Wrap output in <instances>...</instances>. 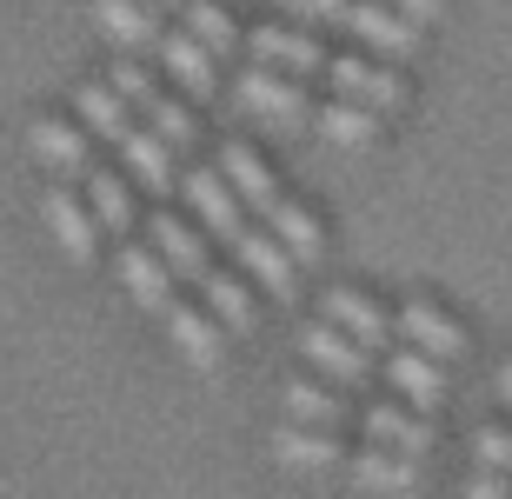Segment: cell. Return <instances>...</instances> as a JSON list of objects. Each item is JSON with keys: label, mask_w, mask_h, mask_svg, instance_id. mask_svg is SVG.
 Returning a JSON list of instances; mask_svg holds the SVG:
<instances>
[{"label": "cell", "mask_w": 512, "mask_h": 499, "mask_svg": "<svg viewBox=\"0 0 512 499\" xmlns=\"http://www.w3.org/2000/svg\"><path fill=\"white\" fill-rule=\"evenodd\" d=\"M167 333H173V346H180L193 366H213V360H220V333H213L207 313H193V307H180V300H167Z\"/></svg>", "instance_id": "obj_23"}, {"label": "cell", "mask_w": 512, "mask_h": 499, "mask_svg": "<svg viewBox=\"0 0 512 499\" xmlns=\"http://www.w3.org/2000/svg\"><path fill=\"white\" fill-rule=\"evenodd\" d=\"M80 120L94 127L100 140H127V127H133V114H127V100L114 94V87H80Z\"/></svg>", "instance_id": "obj_25"}, {"label": "cell", "mask_w": 512, "mask_h": 499, "mask_svg": "<svg viewBox=\"0 0 512 499\" xmlns=\"http://www.w3.org/2000/svg\"><path fill=\"white\" fill-rule=\"evenodd\" d=\"M160 60H167V74L180 80L193 100H213V87H220V80H213V54L193 34H160Z\"/></svg>", "instance_id": "obj_15"}, {"label": "cell", "mask_w": 512, "mask_h": 499, "mask_svg": "<svg viewBox=\"0 0 512 499\" xmlns=\"http://www.w3.org/2000/svg\"><path fill=\"white\" fill-rule=\"evenodd\" d=\"M180 193L193 200V213H200V227L213 233V240H240V227H247V213H240V193L227 187V173H187L180 180Z\"/></svg>", "instance_id": "obj_8"}, {"label": "cell", "mask_w": 512, "mask_h": 499, "mask_svg": "<svg viewBox=\"0 0 512 499\" xmlns=\"http://www.w3.org/2000/svg\"><path fill=\"white\" fill-rule=\"evenodd\" d=\"M286 413H293L300 426H340V420H346V400H333L326 386L293 380V386H286Z\"/></svg>", "instance_id": "obj_29"}, {"label": "cell", "mask_w": 512, "mask_h": 499, "mask_svg": "<svg viewBox=\"0 0 512 499\" xmlns=\"http://www.w3.org/2000/svg\"><path fill=\"white\" fill-rule=\"evenodd\" d=\"M386 386H393L399 400H413L419 413L446 400V373H439V360H433V353H419V346H406V353L386 360Z\"/></svg>", "instance_id": "obj_10"}, {"label": "cell", "mask_w": 512, "mask_h": 499, "mask_svg": "<svg viewBox=\"0 0 512 499\" xmlns=\"http://www.w3.org/2000/svg\"><path fill=\"white\" fill-rule=\"evenodd\" d=\"M140 114H147V127H153L160 140H167L173 154H180V147H193V114H187V107H173L167 94H153L147 107H140Z\"/></svg>", "instance_id": "obj_30"}, {"label": "cell", "mask_w": 512, "mask_h": 499, "mask_svg": "<svg viewBox=\"0 0 512 499\" xmlns=\"http://www.w3.org/2000/svg\"><path fill=\"white\" fill-rule=\"evenodd\" d=\"M240 107H247L253 120H266L273 134H300V127H313V107H306L300 80L280 74V67H247V74H240Z\"/></svg>", "instance_id": "obj_1"}, {"label": "cell", "mask_w": 512, "mask_h": 499, "mask_svg": "<svg viewBox=\"0 0 512 499\" xmlns=\"http://www.w3.org/2000/svg\"><path fill=\"white\" fill-rule=\"evenodd\" d=\"M266 227L280 233V247L293 253V260H300V267H313V260H320L326 253V233H320V220H313V213L300 207V200H273V213H266Z\"/></svg>", "instance_id": "obj_16"}, {"label": "cell", "mask_w": 512, "mask_h": 499, "mask_svg": "<svg viewBox=\"0 0 512 499\" xmlns=\"http://www.w3.org/2000/svg\"><path fill=\"white\" fill-rule=\"evenodd\" d=\"M180 14H187V34L207 47V54H233L240 47V27L227 20V7H213V0H180Z\"/></svg>", "instance_id": "obj_24"}, {"label": "cell", "mask_w": 512, "mask_h": 499, "mask_svg": "<svg viewBox=\"0 0 512 499\" xmlns=\"http://www.w3.org/2000/svg\"><path fill=\"white\" fill-rule=\"evenodd\" d=\"M386 7H399V14L419 20V27H426V20H446V0H386Z\"/></svg>", "instance_id": "obj_34"}, {"label": "cell", "mask_w": 512, "mask_h": 499, "mask_svg": "<svg viewBox=\"0 0 512 499\" xmlns=\"http://www.w3.org/2000/svg\"><path fill=\"white\" fill-rule=\"evenodd\" d=\"M366 433L380 446H393V453H413V460L433 446V426L419 420V413H406V406H373V413H366Z\"/></svg>", "instance_id": "obj_21"}, {"label": "cell", "mask_w": 512, "mask_h": 499, "mask_svg": "<svg viewBox=\"0 0 512 499\" xmlns=\"http://www.w3.org/2000/svg\"><path fill=\"white\" fill-rule=\"evenodd\" d=\"M233 253H240V267H247L253 280H260V287L273 293V300H280V307L293 300V267H300V260H293V253L280 247V233H273V227H266V233H260V227H240Z\"/></svg>", "instance_id": "obj_5"}, {"label": "cell", "mask_w": 512, "mask_h": 499, "mask_svg": "<svg viewBox=\"0 0 512 499\" xmlns=\"http://www.w3.org/2000/svg\"><path fill=\"white\" fill-rule=\"evenodd\" d=\"M220 173H227V187L240 193V207H253L260 220L273 213V200H280V180L266 173V160L253 154V147H240V140H233L227 154H220Z\"/></svg>", "instance_id": "obj_11"}, {"label": "cell", "mask_w": 512, "mask_h": 499, "mask_svg": "<svg viewBox=\"0 0 512 499\" xmlns=\"http://www.w3.org/2000/svg\"><path fill=\"white\" fill-rule=\"evenodd\" d=\"M27 147H34V160H47V167H60V173H87V134L67 127V120H34Z\"/></svg>", "instance_id": "obj_20"}, {"label": "cell", "mask_w": 512, "mask_h": 499, "mask_svg": "<svg viewBox=\"0 0 512 499\" xmlns=\"http://www.w3.org/2000/svg\"><path fill=\"white\" fill-rule=\"evenodd\" d=\"M320 134L333 140V147H366L373 140V107H360V100H333L320 114Z\"/></svg>", "instance_id": "obj_28"}, {"label": "cell", "mask_w": 512, "mask_h": 499, "mask_svg": "<svg viewBox=\"0 0 512 499\" xmlns=\"http://www.w3.org/2000/svg\"><path fill=\"white\" fill-rule=\"evenodd\" d=\"M153 14H180V0H147Z\"/></svg>", "instance_id": "obj_36"}, {"label": "cell", "mask_w": 512, "mask_h": 499, "mask_svg": "<svg viewBox=\"0 0 512 499\" xmlns=\"http://www.w3.org/2000/svg\"><path fill=\"white\" fill-rule=\"evenodd\" d=\"M273 453H280V460H293V466H326V460H340L346 446L333 440V426H320V433L280 426V433H273Z\"/></svg>", "instance_id": "obj_26"}, {"label": "cell", "mask_w": 512, "mask_h": 499, "mask_svg": "<svg viewBox=\"0 0 512 499\" xmlns=\"http://www.w3.org/2000/svg\"><path fill=\"white\" fill-rule=\"evenodd\" d=\"M280 7H286V14H300V20H313V27L346 14V0H280Z\"/></svg>", "instance_id": "obj_33"}, {"label": "cell", "mask_w": 512, "mask_h": 499, "mask_svg": "<svg viewBox=\"0 0 512 499\" xmlns=\"http://www.w3.org/2000/svg\"><path fill=\"white\" fill-rule=\"evenodd\" d=\"M153 247H160V260L173 267V280H200V273L213 267L207 260V240L187 227V220H173V213H153Z\"/></svg>", "instance_id": "obj_12"}, {"label": "cell", "mask_w": 512, "mask_h": 499, "mask_svg": "<svg viewBox=\"0 0 512 499\" xmlns=\"http://www.w3.org/2000/svg\"><path fill=\"white\" fill-rule=\"evenodd\" d=\"M333 27H346V34L360 40V47H373V54H419V20H406L399 7H386V0H346V14L333 20Z\"/></svg>", "instance_id": "obj_2"}, {"label": "cell", "mask_w": 512, "mask_h": 499, "mask_svg": "<svg viewBox=\"0 0 512 499\" xmlns=\"http://www.w3.org/2000/svg\"><path fill=\"white\" fill-rule=\"evenodd\" d=\"M353 480H360L366 493H413L419 466H413V453H393V446L380 453V440H373L366 453H353Z\"/></svg>", "instance_id": "obj_17"}, {"label": "cell", "mask_w": 512, "mask_h": 499, "mask_svg": "<svg viewBox=\"0 0 512 499\" xmlns=\"http://www.w3.org/2000/svg\"><path fill=\"white\" fill-rule=\"evenodd\" d=\"M87 200H94L100 233H127L133 227V200L120 187V173H87Z\"/></svg>", "instance_id": "obj_27"}, {"label": "cell", "mask_w": 512, "mask_h": 499, "mask_svg": "<svg viewBox=\"0 0 512 499\" xmlns=\"http://www.w3.org/2000/svg\"><path fill=\"white\" fill-rule=\"evenodd\" d=\"M499 393H506V400H512V360L499 366Z\"/></svg>", "instance_id": "obj_35"}, {"label": "cell", "mask_w": 512, "mask_h": 499, "mask_svg": "<svg viewBox=\"0 0 512 499\" xmlns=\"http://www.w3.org/2000/svg\"><path fill=\"white\" fill-rule=\"evenodd\" d=\"M300 353H306L313 366H320V373H326L333 386H360L366 373H373V360H366V346L353 340V333H340L333 320H320V327H306V333H300Z\"/></svg>", "instance_id": "obj_3"}, {"label": "cell", "mask_w": 512, "mask_h": 499, "mask_svg": "<svg viewBox=\"0 0 512 499\" xmlns=\"http://www.w3.org/2000/svg\"><path fill=\"white\" fill-rule=\"evenodd\" d=\"M120 154H127L133 180H140L147 193H173V147H167L160 134H140V127H127Z\"/></svg>", "instance_id": "obj_19"}, {"label": "cell", "mask_w": 512, "mask_h": 499, "mask_svg": "<svg viewBox=\"0 0 512 499\" xmlns=\"http://www.w3.org/2000/svg\"><path fill=\"white\" fill-rule=\"evenodd\" d=\"M473 453H479L486 466H506V473H512V433H499V426H486V433H479Z\"/></svg>", "instance_id": "obj_32"}, {"label": "cell", "mask_w": 512, "mask_h": 499, "mask_svg": "<svg viewBox=\"0 0 512 499\" xmlns=\"http://www.w3.org/2000/svg\"><path fill=\"white\" fill-rule=\"evenodd\" d=\"M320 307H326V320H333V327L353 333L360 346H380V340H386V313L373 307L366 293H353V287H326Z\"/></svg>", "instance_id": "obj_18"}, {"label": "cell", "mask_w": 512, "mask_h": 499, "mask_svg": "<svg viewBox=\"0 0 512 499\" xmlns=\"http://www.w3.org/2000/svg\"><path fill=\"white\" fill-rule=\"evenodd\" d=\"M399 333H406L419 353H433L439 366H446V360H466V353H473L466 327H459L453 313H439L433 300H406V307H399Z\"/></svg>", "instance_id": "obj_4"}, {"label": "cell", "mask_w": 512, "mask_h": 499, "mask_svg": "<svg viewBox=\"0 0 512 499\" xmlns=\"http://www.w3.org/2000/svg\"><path fill=\"white\" fill-rule=\"evenodd\" d=\"M247 47H253L260 67H280V74H293V80L326 74V47L313 34H293V27H253Z\"/></svg>", "instance_id": "obj_6"}, {"label": "cell", "mask_w": 512, "mask_h": 499, "mask_svg": "<svg viewBox=\"0 0 512 499\" xmlns=\"http://www.w3.org/2000/svg\"><path fill=\"white\" fill-rule=\"evenodd\" d=\"M94 27L114 47H160V20L147 0H94Z\"/></svg>", "instance_id": "obj_13"}, {"label": "cell", "mask_w": 512, "mask_h": 499, "mask_svg": "<svg viewBox=\"0 0 512 499\" xmlns=\"http://www.w3.org/2000/svg\"><path fill=\"white\" fill-rule=\"evenodd\" d=\"M40 213H47V227H54V240L67 247V260H80V267H87V260L100 253V220H94L87 207H80V200H74L67 187H47Z\"/></svg>", "instance_id": "obj_9"}, {"label": "cell", "mask_w": 512, "mask_h": 499, "mask_svg": "<svg viewBox=\"0 0 512 499\" xmlns=\"http://www.w3.org/2000/svg\"><path fill=\"white\" fill-rule=\"evenodd\" d=\"M193 287L207 293V313H213V320H227V333H253V293L240 287L233 273H213V267H207Z\"/></svg>", "instance_id": "obj_22"}, {"label": "cell", "mask_w": 512, "mask_h": 499, "mask_svg": "<svg viewBox=\"0 0 512 499\" xmlns=\"http://www.w3.org/2000/svg\"><path fill=\"white\" fill-rule=\"evenodd\" d=\"M107 80H114V94L127 100V107H147V100L160 94V87H153V80L140 74V67H133V60H120V67H114V74H107Z\"/></svg>", "instance_id": "obj_31"}, {"label": "cell", "mask_w": 512, "mask_h": 499, "mask_svg": "<svg viewBox=\"0 0 512 499\" xmlns=\"http://www.w3.org/2000/svg\"><path fill=\"white\" fill-rule=\"evenodd\" d=\"M326 74H333V94H340V100H360V107H373V114L406 100L399 74H386V67H373V60H360V54H333V60H326Z\"/></svg>", "instance_id": "obj_7"}, {"label": "cell", "mask_w": 512, "mask_h": 499, "mask_svg": "<svg viewBox=\"0 0 512 499\" xmlns=\"http://www.w3.org/2000/svg\"><path fill=\"white\" fill-rule=\"evenodd\" d=\"M120 280H127V293H133L147 313H167V300H173V267L160 260V253L127 247V253H120Z\"/></svg>", "instance_id": "obj_14"}]
</instances>
